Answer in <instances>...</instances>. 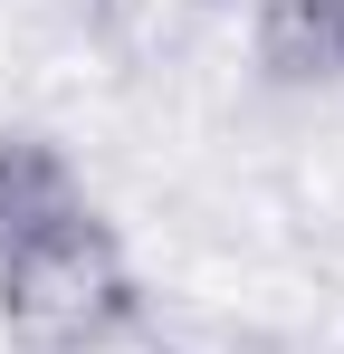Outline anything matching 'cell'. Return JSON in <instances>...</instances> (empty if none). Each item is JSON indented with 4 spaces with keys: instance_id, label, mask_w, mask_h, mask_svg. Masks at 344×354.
I'll return each mask as SVG.
<instances>
[{
    "instance_id": "obj_1",
    "label": "cell",
    "mask_w": 344,
    "mask_h": 354,
    "mask_svg": "<svg viewBox=\"0 0 344 354\" xmlns=\"http://www.w3.org/2000/svg\"><path fill=\"white\" fill-rule=\"evenodd\" d=\"M134 326H144V288L96 211L0 259V335L19 354H115Z\"/></svg>"
},
{
    "instance_id": "obj_2",
    "label": "cell",
    "mask_w": 344,
    "mask_h": 354,
    "mask_svg": "<svg viewBox=\"0 0 344 354\" xmlns=\"http://www.w3.org/2000/svg\"><path fill=\"white\" fill-rule=\"evenodd\" d=\"M67 221H86V182H77V163L57 153L48 134L0 124V259L29 249V239H48V230H67Z\"/></svg>"
},
{
    "instance_id": "obj_3",
    "label": "cell",
    "mask_w": 344,
    "mask_h": 354,
    "mask_svg": "<svg viewBox=\"0 0 344 354\" xmlns=\"http://www.w3.org/2000/svg\"><path fill=\"white\" fill-rule=\"evenodd\" d=\"M249 58L268 86H335L344 77V10L335 0H249Z\"/></svg>"
},
{
    "instance_id": "obj_4",
    "label": "cell",
    "mask_w": 344,
    "mask_h": 354,
    "mask_svg": "<svg viewBox=\"0 0 344 354\" xmlns=\"http://www.w3.org/2000/svg\"><path fill=\"white\" fill-rule=\"evenodd\" d=\"M201 10H229V0H201Z\"/></svg>"
},
{
    "instance_id": "obj_5",
    "label": "cell",
    "mask_w": 344,
    "mask_h": 354,
    "mask_svg": "<svg viewBox=\"0 0 344 354\" xmlns=\"http://www.w3.org/2000/svg\"><path fill=\"white\" fill-rule=\"evenodd\" d=\"M335 10H344V0H335Z\"/></svg>"
}]
</instances>
